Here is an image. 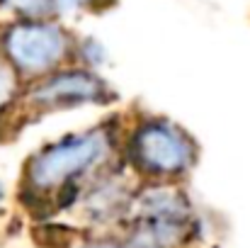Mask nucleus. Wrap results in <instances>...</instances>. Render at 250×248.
<instances>
[{
    "mask_svg": "<svg viewBox=\"0 0 250 248\" xmlns=\"http://www.w3.org/2000/svg\"><path fill=\"white\" fill-rule=\"evenodd\" d=\"M2 200H5V185H2V180H0V204H2Z\"/></svg>",
    "mask_w": 250,
    "mask_h": 248,
    "instance_id": "10",
    "label": "nucleus"
},
{
    "mask_svg": "<svg viewBox=\"0 0 250 248\" xmlns=\"http://www.w3.org/2000/svg\"><path fill=\"white\" fill-rule=\"evenodd\" d=\"M76 248H129L126 239H90V241H83Z\"/></svg>",
    "mask_w": 250,
    "mask_h": 248,
    "instance_id": "9",
    "label": "nucleus"
},
{
    "mask_svg": "<svg viewBox=\"0 0 250 248\" xmlns=\"http://www.w3.org/2000/svg\"><path fill=\"white\" fill-rule=\"evenodd\" d=\"M0 7H2L10 17H20V20L56 17V12H54V0H0Z\"/></svg>",
    "mask_w": 250,
    "mask_h": 248,
    "instance_id": "7",
    "label": "nucleus"
},
{
    "mask_svg": "<svg viewBox=\"0 0 250 248\" xmlns=\"http://www.w3.org/2000/svg\"><path fill=\"white\" fill-rule=\"evenodd\" d=\"M117 100V90L100 71L66 64L49 76L24 83L17 107L32 117L68 112L78 107H104Z\"/></svg>",
    "mask_w": 250,
    "mask_h": 248,
    "instance_id": "4",
    "label": "nucleus"
},
{
    "mask_svg": "<svg viewBox=\"0 0 250 248\" xmlns=\"http://www.w3.org/2000/svg\"><path fill=\"white\" fill-rule=\"evenodd\" d=\"M122 161V119H102L39 146L22 168V200L71 209L81 190Z\"/></svg>",
    "mask_w": 250,
    "mask_h": 248,
    "instance_id": "1",
    "label": "nucleus"
},
{
    "mask_svg": "<svg viewBox=\"0 0 250 248\" xmlns=\"http://www.w3.org/2000/svg\"><path fill=\"white\" fill-rule=\"evenodd\" d=\"M24 83L17 78V73L10 68L5 56L0 54V117H5L10 110L17 107Z\"/></svg>",
    "mask_w": 250,
    "mask_h": 248,
    "instance_id": "6",
    "label": "nucleus"
},
{
    "mask_svg": "<svg viewBox=\"0 0 250 248\" xmlns=\"http://www.w3.org/2000/svg\"><path fill=\"white\" fill-rule=\"evenodd\" d=\"M114 0H54V12L59 20H78L90 12L109 7Z\"/></svg>",
    "mask_w": 250,
    "mask_h": 248,
    "instance_id": "8",
    "label": "nucleus"
},
{
    "mask_svg": "<svg viewBox=\"0 0 250 248\" xmlns=\"http://www.w3.org/2000/svg\"><path fill=\"white\" fill-rule=\"evenodd\" d=\"M122 161L141 182H180L199 161L194 136L166 114L122 119Z\"/></svg>",
    "mask_w": 250,
    "mask_h": 248,
    "instance_id": "2",
    "label": "nucleus"
},
{
    "mask_svg": "<svg viewBox=\"0 0 250 248\" xmlns=\"http://www.w3.org/2000/svg\"><path fill=\"white\" fill-rule=\"evenodd\" d=\"M73 64L85 66V68H90V71H100V73H102V71L109 66V51H107V46H104L97 37H92V34L78 37V34H76Z\"/></svg>",
    "mask_w": 250,
    "mask_h": 248,
    "instance_id": "5",
    "label": "nucleus"
},
{
    "mask_svg": "<svg viewBox=\"0 0 250 248\" xmlns=\"http://www.w3.org/2000/svg\"><path fill=\"white\" fill-rule=\"evenodd\" d=\"M76 34L59 17L20 20L0 24V54L22 83H32L73 61Z\"/></svg>",
    "mask_w": 250,
    "mask_h": 248,
    "instance_id": "3",
    "label": "nucleus"
}]
</instances>
